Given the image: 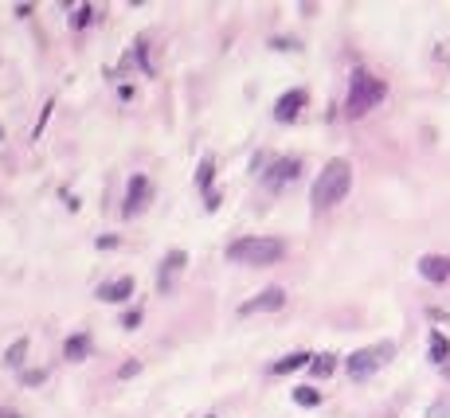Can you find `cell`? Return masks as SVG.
<instances>
[{
    "label": "cell",
    "instance_id": "obj_1",
    "mask_svg": "<svg viewBox=\"0 0 450 418\" xmlns=\"http://www.w3.org/2000/svg\"><path fill=\"white\" fill-rule=\"evenodd\" d=\"M349 188H352V164L337 157V160H329V164L321 169L317 180H313L310 199H313V208L317 211H325V208H333V203H340V199L349 196Z\"/></svg>",
    "mask_w": 450,
    "mask_h": 418
},
{
    "label": "cell",
    "instance_id": "obj_2",
    "mask_svg": "<svg viewBox=\"0 0 450 418\" xmlns=\"http://www.w3.org/2000/svg\"><path fill=\"white\" fill-rule=\"evenodd\" d=\"M286 254L282 239H262V235H247L227 247V262H243V266H274Z\"/></svg>",
    "mask_w": 450,
    "mask_h": 418
},
{
    "label": "cell",
    "instance_id": "obj_3",
    "mask_svg": "<svg viewBox=\"0 0 450 418\" xmlns=\"http://www.w3.org/2000/svg\"><path fill=\"white\" fill-rule=\"evenodd\" d=\"M380 98H384V82L376 75H368V70H352V79H349V114L352 118L368 114Z\"/></svg>",
    "mask_w": 450,
    "mask_h": 418
},
{
    "label": "cell",
    "instance_id": "obj_4",
    "mask_svg": "<svg viewBox=\"0 0 450 418\" xmlns=\"http://www.w3.org/2000/svg\"><path fill=\"white\" fill-rule=\"evenodd\" d=\"M388 359H391V344H376V348H360V352H352L345 368H349L352 379H368L372 371L384 368Z\"/></svg>",
    "mask_w": 450,
    "mask_h": 418
},
{
    "label": "cell",
    "instance_id": "obj_5",
    "mask_svg": "<svg viewBox=\"0 0 450 418\" xmlns=\"http://www.w3.org/2000/svg\"><path fill=\"white\" fill-rule=\"evenodd\" d=\"M282 305H286V289L270 286V289H262V293H255L250 301H243L239 317H255V313H278Z\"/></svg>",
    "mask_w": 450,
    "mask_h": 418
},
{
    "label": "cell",
    "instance_id": "obj_6",
    "mask_svg": "<svg viewBox=\"0 0 450 418\" xmlns=\"http://www.w3.org/2000/svg\"><path fill=\"white\" fill-rule=\"evenodd\" d=\"M149 196H153V184H149V176H130V188H126V203H121V215L126 219H133L145 203H149Z\"/></svg>",
    "mask_w": 450,
    "mask_h": 418
},
{
    "label": "cell",
    "instance_id": "obj_7",
    "mask_svg": "<svg viewBox=\"0 0 450 418\" xmlns=\"http://www.w3.org/2000/svg\"><path fill=\"white\" fill-rule=\"evenodd\" d=\"M184 262H188V254H184V250H169V254H165L160 274H157V289H160V293H172V281H177V274L184 270Z\"/></svg>",
    "mask_w": 450,
    "mask_h": 418
},
{
    "label": "cell",
    "instance_id": "obj_8",
    "mask_svg": "<svg viewBox=\"0 0 450 418\" xmlns=\"http://www.w3.org/2000/svg\"><path fill=\"white\" fill-rule=\"evenodd\" d=\"M301 106H306V90H301V86L286 90V94L274 102V121H294L301 114Z\"/></svg>",
    "mask_w": 450,
    "mask_h": 418
},
{
    "label": "cell",
    "instance_id": "obj_9",
    "mask_svg": "<svg viewBox=\"0 0 450 418\" xmlns=\"http://www.w3.org/2000/svg\"><path fill=\"white\" fill-rule=\"evenodd\" d=\"M130 293H133V278H118V281H106V286H98V301H106V305L130 301Z\"/></svg>",
    "mask_w": 450,
    "mask_h": 418
},
{
    "label": "cell",
    "instance_id": "obj_10",
    "mask_svg": "<svg viewBox=\"0 0 450 418\" xmlns=\"http://www.w3.org/2000/svg\"><path fill=\"white\" fill-rule=\"evenodd\" d=\"M419 274L427 281H447L450 278V258H442V254H427V258H419Z\"/></svg>",
    "mask_w": 450,
    "mask_h": 418
},
{
    "label": "cell",
    "instance_id": "obj_11",
    "mask_svg": "<svg viewBox=\"0 0 450 418\" xmlns=\"http://www.w3.org/2000/svg\"><path fill=\"white\" fill-rule=\"evenodd\" d=\"M310 364H313V356H310V352H290V356H282L278 364H270V371H274V376H290V371L310 368Z\"/></svg>",
    "mask_w": 450,
    "mask_h": 418
},
{
    "label": "cell",
    "instance_id": "obj_12",
    "mask_svg": "<svg viewBox=\"0 0 450 418\" xmlns=\"http://www.w3.org/2000/svg\"><path fill=\"white\" fill-rule=\"evenodd\" d=\"M294 176H298V160H278V164L267 172V184L278 188V184H286V180H294Z\"/></svg>",
    "mask_w": 450,
    "mask_h": 418
},
{
    "label": "cell",
    "instance_id": "obj_13",
    "mask_svg": "<svg viewBox=\"0 0 450 418\" xmlns=\"http://www.w3.org/2000/svg\"><path fill=\"white\" fill-rule=\"evenodd\" d=\"M87 352H90L87 332H75V336H67V344H63V356L67 359H87Z\"/></svg>",
    "mask_w": 450,
    "mask_h": 418
},
{
    "label": "cell",
    "instance_id": "obj_14",
    "mask_svg": "<svg viewBox=\"0 0 450 418\" xmlns=\"http://www.w3.org/2000/svg\"><path fill=\"white\" fill-rule=\"evenodd\" d=\"M447 356H450V340L442 332H430V359L435 364H447Z\"/></svg>",
    "mask_w": 450,
    "mask_h": 418
},
{
    "label": "cell",
    "instance_id": "obj_15",
    "mask_svg": "<svg viewBox=\"0 0 450 418\" xmlns=\"http://www.w3.org/2000/svg\"><path fill=\"white\" fill-rule=\"evenodd\" d=\"M333 368H337V356H333V352H317V359L310 364L313 376H329Z\"/></svg>",
    "mask_w": 450,
    "mask_h": 418
},
{
    "label": "cell",
    "instance_id": "obj_16",
    "mask_svg": "<svg viewBox=\"0 0 450 418\" xmlns=\"http://www.w3.org/2000/svg\"><path fill=\"white\" fill-rule=\"evenodd\" d=\"M294 403H301V407H317L321 395L313 387H298V391H294Z\"/></svg>",
    "mask_w": 450,
    "mask_h": 418
},
{
    "label": "cell",
    "instance_id": "obj_17",
    "mask_svg": "<svg viewBox=\"0 0 450 418\" xmlns=\"http://www.w3.org/2000/svg\"><path fill=\"white\" fill-rule=\"evenodd\" d=\"M211 172H216V164H211V160H204V164H200V172H196V184H200L204 192H208V180H211Z\"/></svg>",
    "mask_w": 450,
    "mask_h": 418
},
{
    "label": "cell",
    "instance_id": "obj_18",
    "mask_svg": "<svg viewBox=\"0 0 450 418\" xmlns=\"http://www.w3.org/2000/svg\"><path fill=\"white\" fill-rule=\"evenodd\" d=\"M51 106H55V102H47V106H43V114H40V121H36L31 137H40V133H43V125H47V118H51Z\"/></svg>",
    "mask_w": 450,
    "mask_h": 418
},
{
    "label": "cell",
    "instance_id": "obj_19",
    "mask_svg": "<svg viewBox=\"0 0 450 418\" xmlns=\"http://www.w3.org/2000/svg\"><path fill=\"white\" fill-rule=\"evenodd\" d=\"M28 352V340H20V344H12V352H8V364H20V356Z\"/></svg>",
    "mask_w": 450,
    "mask_h": 418
},
{
    "label": "cell",
    "instance_id": "obj_20",
    "mask_svg": "<svg viewBox=\"0 0 450 418\" xmlns=\"http://www.w3.org/2000/svg\"><path fill=\"white\" fill-rule=\"evenodd\" d=\"M90 16H94V8H90V4H87V8H79V16H75V28H82V24H90Z\"/></svg>",
    "mask_w": 450,
    "mask_h": 418
},
{
    "label": "cell",
    "instance_id": "obj_21",
    "mask_svg": "<svg viewBox=\"0 0 450 418\" xmlns=\"http://www.w3.org/2000/svg\"><path fill=\"white\" fill-rule=\"evenodd\" d=\"M137 371H141V364H137V359H130V364H126L118 376H121V379H130V376H137Z\"/></svg>",
    "mask_w": 450,
    "mask_h": 418
},
{
    "label": "cell",
    "instance_id": "obj_22",
    "mask_svg": "<svg viewBox=\"0 0 450 418\" xmlns=\"http://www.w3.org/2000/svg\"><path fill=\"white\" fill-rule=\"evenodd\" d=\"M121 325H126V329H137V325H141V313H137V309H133V313H126V320H121Z\"/></svg>",
    "mask_w": 450,
    "mask_h": 418
},
{
    "label": "cell",
    "instance_id": "obj_23",
    "mask_svg": "<svg viewBox=\"0 0 450 418\" xmlns=\"http://www.w3.org/2000/svg\"><path fill=\"white\" fill-rule=\"evenodd\" d=\"M204 208H208V211H216V208H220V196H216V192H208V199H204Z\"/></svg>",
    "mask_w": 450,
    "mask_h": 418
},
{
    "label": "cell",
    "instance_id": "obj_24",
    "mask_svg": "<svg viewBox=\"0 0 450 418\" xmlns=\"http://www.w3.org/2000/svg\"><path fill=\"white\" fill-rule=\"evenodd\" d=\"M0 418H20V415H16V410H0Z\"/></svg>",
    "mask_w": 450,
    "mask_h": 418
},
{
    "label": "cell",
    "instance_id": "obj_25",
    "mask_svg": "<svg viewBox=\"0 0 450 418\" xmlns=\"http://www.w3.org/2000/svg\"><path fill=\"white\" fill-rule=\"evenodd\" d=\"M0 133H4V130H0Z\"/></svg>",
    "mask_w": 450,
    "mask_h": 418
}]
</instances>
